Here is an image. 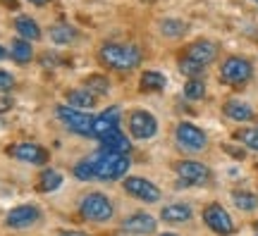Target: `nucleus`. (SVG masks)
I'll use <instances>...</instances> for the list:
<instances>
[{"mask_svg":"<svg viewBox=\"0 0 258 236\" xmlns=\"http://www.w3.org/2000/svg\"><path fill=\"white\" fill-rule=\"evenodd\" d=\"M101 60L117 72H129L141 64V50L137 46H127V43H105L101 48Z\"/></svg>","mask_w":258,"mask_h":236,"instance_id":"obj_1","label":"nucleus"},{"mask_svg":"<svg viewBox=\"0 0 258 236\" xmlns=\"http://www.w3.org/2000/svg\"><path fill=\"white\" fill-rule=\"evenodd\" d=\"M89 160H91V165H93V174H96L98 179H105V182L120 179L129 170V158L127 155H120V153L101 150V153H96L93 158H89Z\"/></svg>","mask_w":258,"mask_h":236,"instance_id":"obj_2","label":"nucleus"},{"mask_svg":"<svg viewBox=\"0 0 258 236\" xmlns=\"http://www.w3.org/2000/svg\"><path fill=\"white\" fill-rule=\"evenodd\" d=\"M79 212L84 219H91V222H108L112 217V203L108 196L103 193H89L84 196L79 203Z\"/></svg>","mask_w":258,"mask_h":236,"instance_id":"obj_3","label":"nucleus"},{"mask_svg":"<svg viewBox=\"0 0 258 236\" xmlns=\"http://www.w3.org/2000/svg\"><path fill=\"white\" fill-rule=\"evenodd\" d=\"M57 119H60L70 131H74V134H82V136H91L93 134V117L86 115L84 110L70 108V105H60V108H57Z\"/></svg>","mask_w":258,"mask_h":236,"instance_id":"obj_4","label":"nucleus"},{"mask_svg":"<svg viewBox=\"0 0 258 236\" xmlns=\"http://www.w3.org/2000/svg\"><path fill=\"white\" fill-rule=\"evenodd\" d=\"M251 74H253V67H251V62L244 60V57H227L220 67V79L225 84H230V86L246 84L251 79Z\"/></svg>","mask_w":258,"mask_h":236,"instance_id":"obj_5","label":"nucleus"},{"mask_svg":"<svg viewBox=\"0 0 258 236\" xmlns=\"http://www.w3.org/2000/svg\"><path fill=\"white\" fill-rule=\"evenodd\" d=\"M177 174H179V182L182 184H191V186H206L211 182V170L203 163L196 160H182L175 165Z\"/></svg>","mask_w":258,"mask_h":236,"instance_id":"obj_6","label":"nucleus"},{"mask_svg":"<svg viewBox=\"0 0 258 236\" xmlns=\"http://www.w3.org/2000/svg\"><path fill=\"white\" fill-rule=\"evenodd\" d=\"M129 131L134 138H141V141L153 138L158 131V119L146 110H134L129 115Z\"/></svg>","mask_w":258,"mask_h":236,"instance_id":"obj_7","label":"nucleus"},{"mask_svg":"<svg viewBox=\"0 0 258 236\" xmlns=\"http://www.w3.org/2000/svg\"><path fill=\"white\" fill-rule=\"evenodd\" d=\"M203 222H206L215 234L227 236V234L234 231V222H232V217L227 215V210L222 208V205H218V203H213V205H208V208L203 210Z\"/></svg>","mask_w":258,"mask_h":236,"instance_id":"obj_8","label":"nucleus"},{"mask_svg":"<svg viewBox=\"0 0 258 236\" xmlns=\"http://www.w3.org/2000/svg\"><path fill=\"white\" fill-rule=\"evenodd\" d=\"M177 136V143L179 148H184V150H191V153H199L206 148V134H203L199 127H194L191 122H182L175 131Z\"/></svg>","mask_w":258,"mask_h":236,"instance_id":"obj_9","label":"nucleus"},{"mask_svg":"<svg viewBox=\"0 0 258 236\" xmlns=\"http://www.w3.org/2000/svg\"><path fill=\"white\" fill-rule=\"evenodd\" d=\"M124 191L139 200H146V203H158L160 200V189L156 184H151L148 179H144V177H129V179H124Z\"/></svg>","mask_w":258,"mask_h":236,"instance_id":"obj_10","label":"nucleus"},{"mask_svg":"<svg viewBox=\"0 0 258 236\" xmlns=\"http://www.w3.org/2000/svg\"><path fill=\"white\" fill-rule=\"evenodd\" d=\"M10 155L22 160V163H29V165H46L48 163V150L43 145H36V143L12 145V148H10Z\"/></svg>","mask_w":258,"mask_h":236,"instance_id":"obj_11","label":"nucleus"},{"mask_svg":"<svg viewBox=\"0 0 258 236\" xmlns=\"http://www.w3.org/2000/svg\"><path fill=\"white\" fill-rule=\"evenodd\" d=\"M41 212H38L36 205H17L8 212V227L12 229H24V227H31L36 224Z\"/></svg>","mask_w":258,"mask_h":236,"instance_id":"obj_12","label":"nucleus"},{"mask_svg":"<svg viewBox=\"0 0 258 236\" xmlns=\"http://www.w3.org/2000/svg\"><path fill=\"white\" fill-rule=\"evenodd\" d=\"M215 55H218V46H215L213 41H206V38H201V41L191 43V46H189V50H186V57H189V60H194L196 64H201V67L211 64L213 60H215Z\"/></svg>","mask_w":258,"mask_h":236,"instance_id":"obj_13","label":"nucleus"},{"mask_svg":"<svg viewBox=\"0 0 258 236\" xmlns=\"http://www.w3.org/2000/svg\"><path fill=\"white\" fill-rule=\"evenodd\" d=\"M120 124V108H108L105 112H101L98 117H93V134L91 136L101 138L105 134H110L112 129H117Z\"/></svg>","mask_w":258,"mask_h":236,"instance_id":"obj_14","label":"nucleus"},{"mask_svg":"<svg viewBox=\"0 0 258 236\" xmlns=\"http://www.w3.org/2000/svg\"><path fill=\"white\" fill-rule=\"evenodd\" d=\"M124 231H129V234H153L156 231V219L151 217V215H146V212H134V215H129L127 219H124Z\"/></svg>","mask_w":258,"mask_h":236,"instance_id":"obj_15","label":"nucleus"},{"mask_svg":"<svg viewBox=\"0 0 258 236\" xmlns=\"http://www.w3.org/2000/svg\"><path fill=\"white\" fill-rule=\"evenodd\" d=\"M101 145H103V150H108V153H120V155H124L129 150V138L122 134L120 129H112L110 134L101 136Z\"/></svg>","mask_w":258,"mask_h":236,"instance_id":"obj_16","label":"nucleus"},{"mask_svg":"<svg viewBox=\"0 0 258 236\" xmlns=\"http://www.w3.org/2000/svg\"><path fill=\"white\" fill-rule=\"evenodd\" d=\"M191 215H194L191 208L184 205V203H172V205L163 208V212H160V217L170 222V224H184V222L191 219Z\"/></svg>","mask_w":258,"mask_h":236,"instance_id":"obj_17","label":"nucleus"},{"mask_svg":"<svg viewBox=\"0 0 258 236\" xmlns=\"http://www.w3.org/2000/svg\"><path fill=\"white\" fill-rule=\"evenodd\" d=\"M225 115L234 122H249L253 119V108L244 100H227L225 103Z\"/></svg>","mask_w":258,"mask_h":236,"instance_id":"obj_18","label":"nucleus"},{"mask_svg":"<svg viewBox=\"0 0 258 236\" xmlns=\"http://www.w3.org/2000/svg\"><path fill=\"white\" fill-rule=\"evenodd\" d=\"M67 103H70V108L86 110L96 105V96L89 89H74V91H67Z\"/></svg>","mask_w":258,"mask_h":236,"instance_id":"obj_19","label":"nucleus"},{"mask_svg":"<svg viewBox=\"0 0 258 236\" xmlns=\"http://www.w3.org/2000/svg\"><path fill=\"white\" fill-rule=\"evenodd\" d=\"M15 29L24 41H38L41 38V29L31 17H17L15 19Z\"/></svg>","mask_w":258,"mask_h":236,"instance_id":"obj_20","label":"nucleus"},{"mask_svg":"<svg viewBox=\"0 0 258 236\" xmlns=\"http://www.w3.org/2000/svg\"><path fill=\"white\" fill-rule=\"evenodd\" d=\"M141 91H163L167 86V79L163 72H156V69H148V72L141 74Z\"/></svg>","mask_w":258,"mask_h":236,"instance_id":"obj_21","label":"nucleus"},{"mask_svg":"<svg viewBox=\"0 0 258 236\" xmlns=\"http://www.w3.org/2000/svg\"><path fill=\"white\" fill-rule=\"evenodd\" d=\"M10 55H12L15 62L27 64L29 60L34 57V48H31V43L24 41V38H15V41H12V48H10Z\"/></svg>","mask_w":258,"mask_h":236,"instance_id":"obj_22","label":"nucleus"},{"mask_svg":"<svg viewBox=\"0 0 258 236\" xmlns=\"http://www.w3.org/2000/svg\"><path fill=\"white\" fill-rule=\"evenodd\" d=\"M60 184H62V174L57 172V170H46V172L38 177V191H57L60 189Z\"/></svg>","mask_w":258,"mask_h":236,"instance_id":"obj_23","label":"nucleus"},{"mask_svg":"<svg viewBox=\"0 0 258 236\" xmlns=\"http://www.w3.org/2000/svg\"><path fill=\"white\" fill-rule=\"evenodd\" d=\"M74 36H77V31L70 24H55V27L50 29V41L57 43V46H64V43L74 41Z\"/></svg>","mask_w":258,"mask_h":236,"instance_id":"obj_24","label":"nucleus"},{"mask_svg":"<svg viewBox=\"0 0 258 236\" xmlns=\"http://www.w3.org/2000/svg\"><path fill=\"white\" fill-rule=\"evenodd\" d=\"M86 89L93 93V96H108L110 93V82L101 76V74H91V76H86Z\"/></svg>","mask_w":258,"mask_h":236,"instance_id":"obj_25","label":"nucleus"},{"mask_svg":"<svg viewBox=\"0 0 258 236\" xmlns=\"http://www.w3.org/2000/svg\"><path fill=\"white\" fill-rule=\"evenodd\" d=\"M232 200H234V205L244 212H249V210H256L258 208V198L249 191H234L232 193Z\"/></svg>","mask_w":258,"mask_h":236,"instance_id":"obj_26","label":"nucleus"},{"mask_svg":"<svg viewBox=\"0 0 258 236\" xmlns=\"http://www.w3.org/2000/svg\"><path fill=\"white\" fill-rule=\"evenodd\" d=\"M184 96L189 100H201L206 96V86H203L201 79H189L184 86Z\"/></svg>","mask_w":258,"mask_h":236,"instance_id":"obj_27","label":"nucleus"},{"mask_svg":"<svg viewBox=\"0 0 258 236\" xmlns=\"http://www.w3.org/2000/svg\"><path fill=\"white\" fill-rule=\"evenodd\" d=\"M160 29H163V34H165V36H170V38L182 36V34L186 31L184 22H177V19H167V22H163V24H160Z\"/></svg>","mask_w":258,"mask_h":236,"instance_id":"obj_28","label":"nucleus"},{"mask_svg":"<svg viewBox=\"0 0 258 236\" xmlns=\"http://www.w3.org/2000/svg\"><path fill=\"white\" fill-rule=\"evenodd\" d=\"M237 138H239L246 148L258 150V129H241V131H237Z\"/></svg>","mask_w":258,"mask_h":236,"instance_id":"obj_29","label":"nucleus"},{"mask_svg":"<svg viewBox=\"0 0 258 236\" xmlns=\"http://www.w3.org/2000/svg\"><path fill=\"white\" fill-rule=\"evenodd\" d=\"M74 177L77 179H84V182H91L93 177V165H91V160H82L79 165H74Z\"/></svg>","mask_w":258,"mask_h":236,"instance_id":"obj_30","label":"nucleus"},{"mask_svg":"<svg viewBox=\"0 0 258 236\" xmlns=\"http://www.w3.org/2000/svg\"><path fill=\"white\" fill-rule=\"evenodd\" d=\"M179 69H182V74H186V76H191V79H196V76H201L203 69L206 67H201V64H196L194 60H189V57H184L182 62H179Z\"/></svg>","mask_w":258,"mask_h":236,"instance_id":"obj_31","label":"nucleus"},{"mask_svg":"<svg viewBox=\"0 0 258 236\" xmlns=\"http://www.w3.org/2000/svg\"><path fill=\"white\" fill-rule=\"evenodd\" d=\"M12 86H15V76L5 69H0V93H8L12 91Z\"/></svg>","mask_w":258,"mask_h":236,"instance_id":"obj_32","label":"nucleus"},{"mask_svg":"<svg viewBox=\"0 0 258 236\" xmlns=\"http://www.w3.org/2000/svg\"><path fill=\"white\" fill-rule=\"evenodd\" d=\"M57 236H89V234H84V231H77V229H64V231H60Z\"/></svg>","mask_w":258,"mask_h":236,"instance_id":"obj_33","label":"nucleus"},{"mask_svg":"<svg viewBox=\"0 0 258 236\" xmlns=\"http://www.w3.org/2000/svg\"><path fill=\"white\" fill-rule=\"evenodd\" d=\"M12 108V100L10 98H0V112H5V110Z\"/></svg>","mask_w":258,"mask_h":236,"instance_id":"obj_34","label":"nucleus"},{"mask_svg":"<svg viewBox=\"0 0 258 236\" xmlns=\"http://www.w3.org/2000/svg\"><path fill=\"white\" fill-rule=\"evenodd\" d=\"M225 150H227V153H232L234 158H244V153H241V150H237V148H232V145H225Z\"/></svg>","mask_w":258,"mask_h":236,"instance_id":"obj_35","label":"nucleus"},{"mask_svg":"<svg viewBox=\"0 0 258 236\" xmlns=\"http://www.w3.org/2000/svg\"><path fill=\"white\" fill-rule=\"evenodd\" d=\"M5 57H8V50H5V48L0 46V60H5Z\"/></svg>","mask_w":258,"mask_h":236,"instance_id":"obj_36","label":"nucleus"},{"mask_svg":"<svg viewBox=\"0 0 258 236\" xmlns=\"http://www.w3.org/2000/svg\"><path fill=\"white\" fill-rule=\"evenodd\" d=\"M29 3H34V5H46L48 0H29Z\"/></svg>","mask_w":258,"mask_h":236,"instance_id":"obj_37","label":"nucleus"},{"mask_svg":"<svg viewBox=\"0 0 258 236\" xmlns=\"http://www.w3.org/2000/svg\"><path fill=\"white\" fill-rule=\"evenodd\" d=\"M160 236H177V234H160Z\"/></svg>","mask_w":258,"mask_h":236,"instance_id":"obj_38","label":"nucleus"},{"mask_svg":"<svg viewBox=\"0 0 258 236\" xmlns=\"http://www.w3.org/2000/svg\"><path fill=\"white\" fill-rule=\"evenodd\" d=\"M256 3H258V0H256Z\"/></svg>","mask_w":258,"mask_h":236,"instance_id":"obj_39","label":"nucleus"}]
</instances>
